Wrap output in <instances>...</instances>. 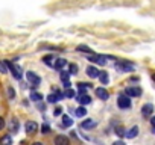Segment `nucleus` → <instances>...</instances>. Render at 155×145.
I'll list each match as a JSON object with an SVG mask.
<instances>
[{
    "label": "nucleus",
    "mask_w": 155,
    "mask_h": 145,
    "mask_svg": "<svg viewBox=\"0 0 155 145\" xmlns=\"http://www.w3.org/2000/svg\"><path fill=\"white\" fill-rule=\"evenodd\" d=\"M134 68H135L134 63L126 62V60H120V62L116 63V69L119 72H131V71H134Z\"/></svg>",
    "instance_id": "f257e3e1"
},
{
    "label": "nucleus",
    "mask_w": 155,
    "mask_h": 145,
    "mask_svg": "<svg viewBox=\"0 0 155 145\" xmlns=\"http://www.w3.org/2000/svg\"><path fill=\"white\" fill-rule=\"evenodd\" d=\"M5 63H6V66L11 69L12 76H14L15 79H18V80H20V79H21V76H23V74H21V72H23V69H21V68H20L17 63H14V62H9V60H6Z\"/></svg>",
    "instance_id": "f03ea898"
},
{
    "label": "nucleus",
    "mask_w": 155,
    "mask_h": 145,
    "mask_svg": "<svg viewBox=\"0 0 155 145\" xmlns=\"http://www.w3.org/2000/svg\"><path fill=\"white\" fill-rule=\"evenodd\" d=\"M117 106H119L120 109H129V107H131V100H129V97H128L126 94H120V95L117 97Z\"/></svg>",
    "instance_id": "7ed1b4c3"
},
{
    "label": "nucleus",
    "mask_w": 155,
    "mask_h": 145,
    "mask_svg": "<svg viewBox=\"0 0 155 145\" xmlns=\"http://www.w3.org/2000/svg\"><path fill=\"white\" fill-rule=\"evenodd\" d=\"M26 79H28V82L31 85H40L41 83V77L38 74H35L34 71H28L26 72Z\"/></svg>",
    "instance_id": "20e7f679"
},
{
    "label": "nucleus",
    "mask_w": 155,
    "mask_h": 145,
    "mask_svg": "<svg viewBox=\"0 0 155 145\" xmlns=\"http://www.w3.org/2000/svg\"><path fill=\"white\" fill-rule=\"evenodd\" d=\"M107 59H108V56H101V54H91L88 57L90 62H94L97 65H105L107 63Z\"/></svg>",
    "instance_id": "39448f33"
},
{
    "label": "nucleus",
    "mask_w": 155,
    "mask_h": 145,
    "mask_svg": "<svg viewBox=\"0 0 155 145\" xmlns=\"http://www.w3.org/2000/svg\"><path fill=\"white\" fill-rule=\"evenodd\" d=\"M125 94L128 97H140L141 95V88L140 86H129V88H126Z\"/></svg>",
    "instance_id": "423d86ee"
},
{
    "label": "nucleus",
    "mask_w": 155,
    "mask_h": 145,
    "mask_svg": "<svg viewBox=\"0 0 155 145\" xmlns=\"http://www.w3.org/2000/svg\"><path fill=\"white\" fill-rule=\"evenodd\" d=\"M25 128H26V131H28L29 134H34V133H37V130H38V124H37L35 121H28V122L25 124Z\"/></svg>",
    "instance_id": "0eeeda50"
},
{
    "label": "nucleus",
    "mask_w": 155,
    "mask_h": 145,
    "mask_svg": "<svg viewBox=\"0 0 155 145\" xmlns=\"http://www.w3.org/2000/svg\"><path fill=\"white\" fill-rule=\"evenodd\" d=\"M152 113H153V104L146 103V104L141 107V115H143L144 118H147V116H150Z\"/></svg>",
    "instance_id": "6e6552de"
},
{
    "label": "nucleus",
    "mask_w": 155,
    "mask_h": 145,
    "mask_svg": "<svg viewBox=\"0 0 155 145\" xmlns=\"http://www.w3.org/2000/svg\"><path fill=\"white\" fill-rule=\"evenodd\" d=\"M55 145H70V139L65 134H58L55 137Z\"/></svg>",
    "instance_id": "1a4fd4ad"
},
{
    "label": "nucleus",
    "mask_w": 155,
    "mask_h": 145,
    "mask_svg": "<svg viewBox=\"0 0 155 145\" xmlns=\"http://www.w3.org/2000/svg\"><path fill=\"white\" fill-rule=\"evenodd\" d=\"M76 100L79 101L82 106H85V104H90L91 103V98H90V95L87 94V92H84V94H81L79 97H76Z\"/></svg>",
    "instance_id": "9d476101"
},
{
    "label": "nucleus",
    "mask_w": 155,
    "mask_h": 145,
    "mask_svg": "<svg viewBox=\"0 0 155 145\" xmlns=\"http://www.w3.org/2000/svg\"><path fill=\"white\" fill-rule=\"evenodd\" d=\"M87 74H88V77H91V79H96V77H99L101 71H99L96 66H88V68H87Z\"/></svg>",
    "instance_id": "9b49d317"
},
{
    "label": "nucleus",
    "mask_w": 155,
    "mask_h": 145,
    "mask_svg": "<svg viewBox=\"0 0 155 145\" xmlns=\"http://www.w3.org/2000/svg\"><path fill=\"white\" fill-rule=\"evenodd\" d=\"M96 95H97L101 100H108V97H110V94H108V91H107L105 88H97V89H96Z\"/></svg>",
    "instance_id": "f8f14e48"
},
{
    "label": "nucleus",
    "mask_w": 155,
    "mask_h": 145,
    "mask_svg": "<svg viewBox=\"0 0 155 145\" xmlns=\"http://www.w3.org/2000/svg\"><path fill=\"white\" fill-rule=\"evenodd\" d=\"M67 65V60L65 59H62V57H58V59H55V65H53V68H56V69H59V71H62V68Z\"/></svg>",
    "instance_id": "ddd939ff"
},
{
    "label": "nucleus",
    "mask_w": 155,
    "mask_h": 145,
    "mask_svg": "<svg viewBox=\"0 0 155 145\" xmlns=\"http://www.w3.org/2000/svg\"><path fill=\"white\" fill-rule=\"evenodd\" d=\"M62 97H64L62 92H55V94H50V95L47 97V101H49V103H56V101L61 100Z\"/></svg>",
    "instance_id": "4468645a"
},
{
    "label": "nucleus",
    "mask_w": 155,
    "mask_h": 145,
    "mask_svg": "<svg viewBox=\"0 0 155 145\" xmlns=\"http://www.w3.org/2000/svg\"><path fill=\"white\" fill-rule=\"evenodd\" d=\"M137 134H138V127L137 125H134V127H131L128 131H126V137L128 139H134V137H137Z\"/></svg>",
    "instance_id": "2eb2a0df"
},
{
    "label": "nucleus",
    "mask_w": 155,
    "mask_h": 145,
    "mask_svg": "<svg viewBox=\"0 0 155 145\" xmlns=\"http://www.w3.org/2000/svg\"><path fill=\"white\" fill-rule=\"evenodd\" d=\"M94 127H96V121L91 119V118H87V119L82 122V128H85V130H88V128H94Z\"/></svg>",
    "instance_id": "dca6fc26"
},
{
    "label": "nucleus",
    "mask_w": 155,
    "mask_h": 145,
    "mask_svg": "<svg viewBox=\"0 0 155 145\" xmlns=\"http://www.w3.org/2000/svg\"><path fill=\"white\" fill-rule=\"evenodd\" d=\"M0 145H12V136L11 134H5L0 137Z\"/></svg>",
    "instance_id": "f3484780"
},
{
    "label": "nucleus",
    "mask_w": 155,
    "mask_h": 145,
    "mask_svg": "<svg viewBox=\"0 0 155 145\" xmlns=\"http://www.w3.org/2000/svg\"><path fill=\"white\" fill-rule=\"evenodd\" d=\"M43 62H44V65H47V66H53V65H55V57H53L52 54L44 56V57H43Z\"/></svg>",
    "instance_id": "a211bd4d"
},
{
    "label": "nucleus",
    "mask_w": 155,
    "mask_h": 145,
    "mask_svg": "<svg viewBox=\"0 0 155 145\" xmlns=\"http://www.w3.org/2000/svg\"><path fill=\"white\" fill-rule=\"evenodd\" d=\"M74 115H76V116H79V118H84V116L87 115V109H85L84 106H79V107L74 110Z\"/></svg>",
    "instance_id": "6ab92c4d"
},
{
    "label": "nucleus",
    "mask_w": 155,
    "mask_h": 145,
    "mask_svg": "<svg viewBox=\"0 0 155 145\" xmlns=\"http://www.w3.org/2000/svg\"><path fill=\"white\" fill-rule=\"evenodd\" d=\"M99 80L102 82V85H107V83L110 82V76H108V72L101 71V74H99Z\"/></svg>",
    "instance_id": "aec40b11"
},
{
    "label": "nucleus",
    "mask_w": 155,
    "mask_h": 145,
    "mask_svg": "<svg viewBox=\"0 0 155 145\" xmlns=\"http://www.w3.org/2000/svg\"><path fill=\"white\" fill-rule=\"evenodd\" d=\"M31 100L38 103V101H41V100H43V95H41L40 92H37V91H32V92H31Z\"/></svg>",
    "instance_id": "412c9836"
},
{
    "label": "nucleus",
    "mask_w": 155,
    "mask_h": 145,
    "mask_svg": "<svg viewBox=\"0 0 155 145\" xmlns=\"http://www.w3.org/2000/svg\"><path fill=\"white\" fill-rule=\"evenodd\" d=\"M114 131H116V134H117V136H120V137H123V136L126 134V130H125V127H123V125H116Z\"/></svg>",
    "instance_id": "4be33fe9"
},
{
    "label": "nucleus",
    "mask_w": 155,
    "mask_h": 145,
    "mask_svg": "<svg viewBox=\"0 0 155 145\" xmlns=\"http://www.w3.org/2000/svg\"><path fill=\"white\" fill-rule=\"evenodd\" d=\"M62 125H64V127H70V125H73V119H71L68 115H64V116H62Z\"/></svg>",
    "instance_id": "5701e85b"
},
{
    "label": "nucleus",
    "mask_w": 155,
    "mask_h": 145,
    "mask_svg": "<svg viewBox=\"0 0 155 145\" xmlns=\"http://www.w3.org/2000/svg\"><path fill=\"white\" fill-rule=\"evenodd\" d=\"M9 130H11V133H15V131L18 130V122H17V119H12V121L9 122Z\"/></svg>",
    "instance_id": "b1692460"
},
{
    "label": "nucleus",
    "mask_w": 155,
    "mask_h": 145,
    "mask_svg": "<svg viewBox=\"0 0 155 145\" xmlns=\"http://www.w3.org/2000/svg\"><path fill=\"white\" fill-rule=\"evenodd\" d=\"M64 97H67V98H73V97H76V92H74L71 88H68V89H65Z\"/></svg>",
    "instance_id": "393cba45"
},
{
    "label": "nucleus",
    "mask_w": 155,
    "mask_h": 145,
    "mask_svg": "<svg viewBox=\"0 0 155 145\" xmlns=\"http://www.w3.org/2000/svg\"><path fill=\"white\" fill-rule=\"evenodd\" d=\"M78 51H81V53H93L91 48L87 47V45H79V47H78Z\"/></svg>",
    "instance_id": "a878e982"
},
{
    "label": "nucleus",
    "mask_w": 155,
    "mask_h": 145,
    "mask_svg": "<svg viewBox=\"0 0 155 145\" xmlns=\"http://www.w3.org/2000/svg\"><path fill=\"white\" fill-rule=\"evenodd\" d=\"M90 86H91L90 83H78V88H79L81 94H84V92H85V89H87V88H90Z\"/></svg>",
    "instance_id": "bb28decb"
},
{
    "label": "nucleus",
    "mask_w": 155,
    "mask_h": 145,
    "mask_svg": "<svg viewBox=\"0 0 155 145\" xmlns=\"http://www.w3.org/2000/svg\"><path fill=\"white\" fill-rule=\"evenodd\" d=\"M41 131H43V134H47L49 131H50V125L46 122V124H43V127H41Z\"/></svg>",
    "instance_id": "cd10ccee"
},
{
    "label": "nucleus",
    "mask_w": 155,
    "mask_h": 145,
    "mask_svg": "<svg viewBox=\"0 0 155 145\" xmlns=\"http://www.w3.org/2000/svg\"><path fill=\"white\" fill-rule=\"evenodd\" d=\"M78 69H79V68H78V65H76V63H71V65H70V74H76Z\"/></svg>",
    "instance_id": "c85d7f7f"
},
{
    "label": "nucleus",
    "mask_w": 155,
    "mask_h": 145,
    "mask_svg": "<svg viewBox=\"0 0 155 145\" xmlns=\"http://www.w3.org/2000/svg\"><path fill=\"white\" fill-rule=\"evenodd\" d=\"M6 71H8V66H6V63L0 60V72H3V74H5Z\"/></svg>",
    "instance_id": "c756f323"
},
{
    "label": "nucleus",
    "mask_w": 155,
    "mask_h": 145,
    "mask_svg": "<svg viewBox=\"0 0 155 145\" xmlns=\"http://www.w3.org/2000/svg\"><path fill=\"white\" fill-rule=\"evenodd\" d=\"M61 80H62V82H67V80H68V74H67V71H61Z\"/></svg>",
    "instance_id": "7c9ffc66"
},
{
    "label": "nucleus",
    "mask_w": 155,
    "mask_h": 145,
    "mask_svg": "<svg viewBox=\"0 0 155 145\" xmlns=\"http://www.w3.org/2000/svg\"><path fill=\"white\" fill-rule=\"evenodd\" d=\"M8 95H9V98H15V91L12 88H8Z\"/></svg>",
    "instance_id": "2f4dec72"
},
{
    "label": "nucleus",
    "mask_w": 155,
    "mask_h": 145,
    "mask_svg": "<svg viewBox=\"0 0 155 145\" xmlns=\"http://www.w3.org/2000/svg\"><path fill=\"white\" fill-rule=\"evenodd\" d=\"M61 112H62V107H55L53 115H55V116H58V115H61Z\"/></svg>",
    "instance_id": "473e14b6"
},
{
    "label": "nucleus",
    "mask_w": 155,
    "mask_h": 145,
    "mask_svg": "<svg viewBox=\"0 0 155 145\" xmlns=\"http://www.w3.org/2000/svg\"><path fill=\"white\" fill-rule=\"evenodd\" d=\"M3 127H5V119H3L2 116H0V130H2Z\"/></svg>",
    "instance_id": "72a5a7b5"
},
{
    "label": "nucleus",
    "mask_w": 155,
    "mask_h": 145,
    "mask_svg": "<svg viewBox=\"0 0 155 145\" xmlns=\"http://www.w3.org/2000/svg\"><path fill=\"white\" fill-rule=\"evenodd\" d=\"M38 109H40V110H44V109H46V106H44L43 103H40V101H38Z\"/></svg>",
    "instance_id": "f704fd0d"
},
{
    "label": "nucleus",
    "mask_w": 155,
    "mask_h": 145,
    "mask_svg": "<svg viewBox=\"0 0 155 145\" xmlns=\"http://www.w3.org/2000/svg\"><path fill=\"white\" fill-rule=\"evenodd\" d=\"M113 145H126V143H125L123 140H117V142H114Z\"/></svg>",
    "instance_id": "c9c22d12"
},
{
    "label": "nucleus",
    "mask_w": 155,
    "mask_h": 145,
    "mask_svg": "<svg viewBox=\"0 0 155 145\" xmlns=\"http://www.w3.org/2000/svg\"><path fill=\"white\" fill-rule=\"evenodd\" d=\"M150 125L155 128V116H152V118H150Z\"/></svg>",
    "instance_id": "e433bc0d"
},
{
    "label": "nucleus",
    "mask_w": 155,
    "mask_h": 145,
    "mask_svg": "<svg viewBox=\"0 0 155 145\" xmlns=\"http://www.w3.org/2000/svg\"><path fill=\"white\" fill-rule=\"evenodd\" d=\"M32 145H43V143H41V142H34Z\"/></svg>",
    "instance_id": "4c0bfd02"
},
{
    "label": "nucleus",
    "mask_w": 155,
    "mask_h": 145,
    "mask_svg": "<svg viewBox=\"0 0 155 145\" xmlns=\"http://www.w3.org/2000/svg\"><path fill=\"white\" fill-rule=\"evenodd\" d=\"M152 80L155 82V72H153V74H152Z\"/></svg>",
    "instance_id": "58836bf2"
},
{
    "label": "nucleus",
    "mask_w": 155,
    "mask_h": 145,
    "mask_svg": "<svg viewBox=\"0 0 155 145\" xmlns=\"http://www.w3.org/2000/svg\"><path fill=\"white\" fill-rule=\"evenodd\" d=\"M153 133H155V128H153Z\"/></svg>",
    "instance_id": "ea45409f"
}]
</instances>
